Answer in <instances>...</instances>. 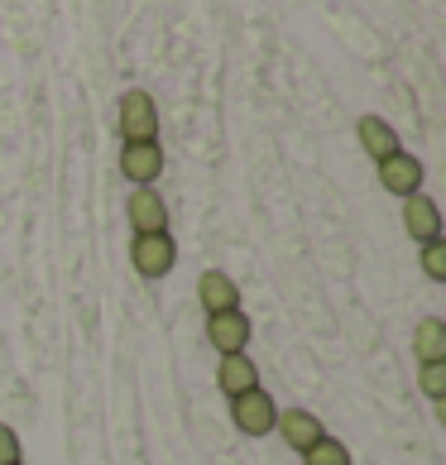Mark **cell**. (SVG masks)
Wrapping results in <instances>:
<instances>
[{
	"mask_svg": "<svg viewBox=\"0 0 446 465\" xmlns=\"http://www.w3.org/2000/svg\"><path fill=\"white\" fill-rule=\"evenodd\" d=\"M130 264L140 269V279H164L168 269L178 264V245L168 231H149L130 240Z\"/></svg>",
	"mask_w": 446,
	"mask_h": 465,
	"instance_id": "1",
	"label": "cell"
},
{
	"mask_svg": "<svg viewBox=\"0 0 446 465\" xmlns=\"http://www.w3.org/2000/svg\"><path fill=\"white\" fill-rule=\"evenodd\" d=\"M120 134L125 144H144V140H159V106H154L149 92H125L120 96Z\"/></svg>",
	"mask_w": 446,
	"mask_h": 465,
	"instance_id": "2",
	"label": "cell"
},
{
	"mask_svg": "<svg viewBox=\"0 0 446 465\" xmlns=\"http://www.w3.org/2000/svg\"><path fill=\"white\" fill-rule=\"evenodd\" d=\"M231 418L245 437H269L273 422H279V408H273V399L264 389H250V393H240V399H231Z\"/></svg>",
	"mask_w": 446,
	"mask_h": 465,
	"instance_id": "3",
	"label": "cell"
},
{
	"mask_svg": "<svg viewBox=\"0 0 446 465\" xmlns=\"http://www.w3.org/2000/svg\"><path fill=\"white\" fill-rule=\"evenodd\" d=\"M250 336H254V326L250 317L240 312V307H231V312H212L207 317V341L221 351V355H240L250 346Z\"/></svg>",
	"mask_w": 446,
	"mask_h": 465,
	"instance_id": "4",
	"label": "cell"
},
{
	"mask_svg": "<svg viewBox=\"0 0 446 465\" xmlns=\"http://www.w3.org/2000/svg\"><path fill=\"white\" fill-rule=\"evenodd\" d=\"M120 173H125L134 187H154L164 173V149L159 140H144V144H125L120 149Z\"/></svg>",
	"mask_w": 446,
	"mask_h": 465,
	"instance_id": "5",
	"label": "cell"
},
{
	"mask_svg": "<svg viewBox=\"0 0 446 465\" xmlns=\"http://www.w3.org/2000/svg\"><path fill=\"white\" fill-rule=\"evenodd\" d=\"M380 187L384 193H393V197H413V193H422V163L413 159V153H389V159L380 163Z\"/></svg>",
	"mask_w": 446,
	"mask_h": 465,
	"instance_id": "6",
	"label": "cell"
},
{
	"mask_svg": "<svg viewBox=\"0 0 446 465\" xmlns=\"http://www.w3.org/2000/svg\"><path fill=\"white\" fill-rule=\"evenodd\" d=\"M125 216H130L134 235L168 231V206H164V197L154 193V187H134V193H130V202H125Z\"/></svg>",
	"mask_w": 446,
	"mask_h": 465,
	"instance_id": "7",
	"label": "cell"
},
{
	"mask_svg": "<svg viewBox=\"0 0 446 465\" xmlns=\"http://www.w3.org/2000/svg\"><path fill=\"white\" fill-rule=\"evenodd\" d=\"M403 231L413 235L418 245H427V240H441V212H437V202L427 197V193L403 197Z\"/></svg>",
	"mask_w": 446,
	"mask_h": 465,
	"instance_id": "8",
	"label": "cell"
},
{
	"mask_svg": "<svg viewBox=\"0 0 446 465\" xmlns=\"http://www.w3.org/2000/svg\"><path fill=\"white\" fill-rule=\"evenodd\" d=\"M283 432V441L293 446V451L302 456L307 446H317L322 437H327V427H322V418L317 412H307V408H288V412H279V422H273Z\"/></svg>",
	"mask_w": 446,
	"mask_h": 465,
	"instance_id": "9",
	"label": "cell"
},
{
	"mask_svg": "<svg viewBox=\"0 0 446 465\" xmlns=\"http://www.w3.org/2000/svg\"><path fill=\"white\" fill-rule=\"evenodd\" d=\"M216 389L226 393V399H240V393L260 389V370H254V360L240 351V355H221L216 365Z\"/></svg>",
	"mask_w": 446,
	"mask_h": 465,
	"instance_id": "10",
	"label": "cell"
},
{
	"mask_svg": "<svg viewBox=\"0 0 446 465\" xmlns=\"http://www.w3.org/2000/svg\"><path fill=\"white\" fill-rule=\"evenodd\" d=\"M197 302L207 307V317L212 312H231V307H240V288L231 273H221V269H207L197 279Z\"/></svg>",
	"mask_w": 446,
	"mask_h": 465,
	"instance_id": "11",
	"label": "cell"
},
{
	"mask_svg": "<svg viewBox=\"0 0 446 465\" xmlns=\"http://www.w3.org/2000/svg\"><path fill=\"white\" fill-rule=\"evenodd\" d=\"M355 134H360V144H365V153H370L374 163H384L389 153H399V149H403V144H399V134H393V125H389V120H380V115H360Z\"/></svg>",
	"mask_w": 446,
	"mask_h": 465,
	"instance_id": "12",
	"label": "cell"
},
{
	"mask_svg": "<svg viewBox=\"0 0 446 465\" xmlns=\"http://www.w3.org/2000/svg\"><path fill=\"white\" fill-rule=\"evenodd\" d=\"M413 351H418L422 365H446V322L441 317H422L418 322Z\"/></svg>",
	"mask_w": 446,
	"mask_h": 465,
	"instance_id": "13",
	"label": "cell"
},
{
	"mask_svg": "<svg viewBox=\"0 0 446 465\" xmlns=\"http://www.w3.org/2000/svg\"><path fill=\"white\" fill-rule=\"evenodd\" d=\"M307 465H351V451H346V441H336V437H322L317 446H307L302 451Z\"/></svg>",
	"mask_w": 446,
	"mask_h": 465,
	"instance_id": "14",
	"label": "cell"
},
{
	"mask_svg": "<svg viewBox=\"0 0 446 465\" xmlns=\"http://www.w3.org/2000/svg\"><path fill=\"white\" fill-rule=\"evenodd\" d=\"M422 273L432 283H446V240H427L422 245Z\"/></svg>",
	"mask_w": 446,
	"mask_h": 465,
	"instance_id": "15",
	"label": "cell"
},
{
	"mask_svg": "<svg viewBox=\"0 0 446 465\" xmlns=\"http://www.w3.org/2000/svg\"><path fill=\"white\" fill-rule=\"evenodd\" d=\"M418 389L427 393V399H446V365H422L418 370Z\"/></svg>",
	"mask_w": 446,
	"mask_h": 465,
	"instance_id": "16",
	"label": "cell"
},
{
	"mask_svg": "<svg viewBox=\"0 0 446 465\" xmlns=\"http://www.w3.org/2000/svg\"><path fill=\"white\" fill-rule=\"evenodd\" d=\"M20 460V437H15V427L0 422V465H15Z\"/></svg>",
	"mask_w": 446,
	"mask_h": 465,
	"instance_id": "17",
	"label": "cell"
},
{
	"mask_svg": "<svg viewBox=\"0 0 446 465\" xmlns=\"http://www.w3.org/2000/svg\"><path fill=\"white\" fill-rule=\"evenodd\" d=\"M15 465H25V460H15Z\"/></svg>",
	"mask_w": 446,
	"mask_h": 465,
	"instance_id": "18",
	"label": "cell"
}]
</instances>
